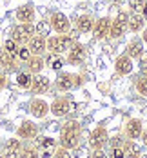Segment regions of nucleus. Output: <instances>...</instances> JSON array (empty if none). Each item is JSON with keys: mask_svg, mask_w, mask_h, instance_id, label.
I'll return each mask as SVG.
<instances>
[{"mask_svg": "<svg viewBox=\"0 0 147 158\" xmlns=\"http://www.w3.org/2000/svg\"><path fill=\"white\" fill-rule=\"evenodd\" d=\"M134 87H136V91H138L142 96H147V77L145 75H140V77L136 78Z\"/></svg>", "mask_w": 147, "mask_h": 158, "instance_id": "29", "label": "nucleus"}, {"mask_svg": "<svg viewBox=\"0 0 147 158\" xmlns=\"http://www.w3.org/2000/svg\"><path fill=\"white\" fill-rule=\"evenodd\" d=\"M56 143H58V140H55V138H51V136H40L36 147H38L40 151L51 153V151H55V149H56Z\"/></svg>", "mask_w": 147, "mask_h": 158, "instance_id": "26", "label": "nucleus"}, {"mask_svg": "<svg viewBox=\"0 0 147 158\" xmlns=\"http://www.w3.org/2000/svg\"><path fill=\"white\" fill-rule=\"evenodd\" d=\"M145 29V16L142 13H129L127 20V31L131 33H140Z\"/></svg>", "mask_w": 147, "mask_h": 158, "instance_id": "20", "label": "nucleus"}, {"mask_svg": "<svg viewBox=\"0 0 147 158\" xmlns=\"http://www.w3.org/2000/svg\"><path fill=\"white\" fill-rule=\"evenodd\" d=\"M15 18L18 24H33L35 18H36V11H35V6L33 4H22L18 6L15 11Z\"/></svg>", "mask_w": 147, "mask_h": 158, "instance_id": "12", "label": "nucleus"}, {"mask_svg": "<svg viewBox=\"0 0 147 158\" xmlns=\"http://www.w3.org/2000/svg\"><path fill=\"white\" fill-rule=\"evenodd\" d=\"M18 158H42V155H40V149H38L36 145L27 143V145L22 147V151H20Z\"/></svg>", "mask_w": 147, "mask_h": 158, "instance_id": "27", "label": "nucleus"}, {"mask_svg": "<svg viewBox=\"0 0 147 158\" xmlns=\"http://www.w3.org/2000/svg\"><path fill=\"white\" fill-rule=\"evenodd\" d=\"M64 64H65V60L60 55H51V56H49V67H51L53 71H62Z\"/></svg>", "mask_w": 147, "mask_h": 158, "instance_id": "28", "label": "nucleus"}, {"mask_svg": "<svg viewBox=\"0 0 147 158\" xmlns=\"http://www.w3.org/2000/svg\"><path fill=\"white\" fill-rule=\"evenodd\" d=\"M75 44L73 36L67 35H55V36H47V51L51 55H64L69 51V48Z\"/></svg>", "mask_w": 147, "mask_h": 158, "instance_id": "3", "label": "nucleus"}, {"mask_svg": "<svg viewBox=\"0 0 147 158\" xmlns=\"http://www.w3.org/2000/svg\"><path fill=\"white\" fill-rule=\"evenodd\" d=\"M82 138V126L76 120H69L65 122L62 129H60V135H58V145L64 147L67 151H73L78 147Z\"/></svg>", "mask_w": 147, "mask_h": 158, "instance_id": "1", "label": "nucleus"}, {"mask_svg": "<svg viewBox=\"0 0 147 158\" xmlns=\"http://www.w3.org/2000/svg\"><path fill=\"white\" fill-rule=\"evenodd\" d=\"M127 6H129L131 13H142L147 4L145 0H127Z\"/></svg>", "mask_w": 147, "mask_h": 158, "instance_id": "30", "label": "nucleus"}, {"mask_svg": "<svg viewBox=\"0 0 147 158\" xmlns=\"http://www.w3.org/2000/svg\"><path fill=\"white\" fill-rule=\"evenodd\" d=\"M144 53H145V49H144V40H138V38L131 40L129 44H127V48H125V55H127L129 58H133V60H142Z\"/></svg>", "mask_w": 147, "mask_h": 158, "instance_id": "19", "label": "nucleus"}, {"mask_svg": "<svg viewBox=\"0 0 147 158\" xmlns=\"http://www.w3.org/2000/svg\"><path fill=\"white\" fill-rule=\"evenodd\" d=\"M91 33H93V38L95 40L107 38L109 33H111V18L109 16H102V18L95 20V26H93V31Z\"/></svg>", "mask_w": 147, "mask_h": 158, "instance_id": "13", "label": "nucleus"}, {"mask_svg": "<svg viewBox=\"0 0 147 158\" xmlns=\"http://www.w3.org/2000/svg\"><path fill=\"white\" fill-rule=\"evenodd\" d=\"M38 136V126L33 120H22L16 127V138L22 142H31Z\"/></svg>", "mask_w": 147, "mask_h": 158, "instance_id": "9", "label": "nucleus"}, {"mask_svg": "<svg viewBox=\"0 0 147 158\" xmlns=\"http://www.w3.org/2000/svg\"><path fill=\"white\" fill-rule=\"evenodd\" d=\"M49 26L51 31H55V35H67L71 31V22L65 13L62 11H53L49 16Z\"/></svg>", "mask_w": 147, "mask_h": 158, "instance_id": "5", "label": "nucleus"}, {"mask_svg": "<svg viewBox=\"0 0 147 158\" xmlns=\"http://www.w3.org/2000/svg\"><path fill=\"white\" fill-rule=\"evenodd\" d=\"M142 40H144V42L147 44V26H145V29L142 31Z\"/></svg>", "mask_w": 147, "mask_h": 158, "instance_id": "40", "label": "nucleus"}, {"mask_svg": "<svg viewBox=\"0 0 147 158\" xmlns=\"http://www.w3.org/2000/svg\"><path fill=\"white\" fill-rule=\"evenodd\" d=\"M140 138H142V143L147 147V129H144V133H142V136H140Z\"/></svg>", "mask_w": 147, "mask_h": 158, "instance_id": "39", "label": "nucleus"}, {"mask_svg": "<svg viewBox=\"0 0 147 158\" xmlns=\"http://www.w3.org/2000/svg\"><path fill=\"white\" fill-rule=\"evenodd\" d=\"M67 56H65V62L71 64V65H80L84 60H85V55H87V51H85V46L80 44V42H75L69 51L65 53Z\"/></svg>", "mask_w": 147, "mask_h": 158, "instance_id": "11", "label": "nucleus"}, {"mask_svg": "<svg viewBox=\"0 0 147 158\" xmlns=\"http://www.w3.org/2000/svg\"><path fill=\"white\" fill-rule=\"evenodd\" d=\"M93 26H95V18L87 13H84L76 18V29L82 33V35H87V33L93 31Z\"/></svg>", "mask_w": 147, "mask_h": 158, "instance_id": "22", "label": "nucleus"}, {"mask_svg": "<svg viewBox=\"0 0 147 158\" xmlns=\"http://www.w3.org/2000/svg\"><path fill=\"white\" fill-rule=\"evenodd\" d=\"M35 35H36L35 24H16L11 29V36L9 38H13L18 46H27V42Z\"/></svg>", "mask_w": 147, "mask_h": 158, "instance_id": "4", "label": "nucleus"}, {"mask_svg": "<svg viewBox=\"0 0 147 158\" xmlns=\"http://www.w3.org/2000/svg\"><path fill=\"white\" fill-rule=\"evenodd\" d=\"M2 48L6 49L7 53H11V55H15V56H16V51H18V48H20V46L16 44L13 38H7V40L4 42V46H2Z\"/></svg>", "mask_w": 147, "mask_h": 158, "instance_id": "32", "label": "nucleus"}, {"mask_svg": "<svg viewBox=\"0 0 147 158\" xmlns=\"http://www.w3.org/2000/svg\"><path fill=\"white\" fill-rule=\"evenodd\" d=\"M145 4H147V0H145Z\"/></svg>", "mask_w": 147, "mask_h": 158, "instance_id": "41", "label": "nucleus"}, {"mask_svg": "<svg viewBox=\"0 0 147 158\" xmlns=\"http://www.w3.org/2000/svg\"><path fill=\"white\" fill-rule=\"evenodd\" d=\"M16 85L18 87H22V89H29L31 87V82H33V75L29 73V71H18L16 73Z\"/></svg>", "mask_w": 147, "mask_h": 158, "instance_id": "25", "label": "nucleus"}, {"mask_svg": "<svg viewBox=\"0 0 147 158\" xmlns=\"http://www.w3.org/2000/svg\"><path fill=\"white\" fill-rule=\"evenodd\" d=\"M6 84H7L6 75H4V73H0V89H4V87H6Z\"/></svg>", "mask_w": 147, "mask_h": 158, "instance_id": "38", "label": "nucleus"}, {"mask_svg": "<svg viewBox=\"0 0 147 158\" xmlns=\"http://www.w3.org/2000/svg\"><path fill=\"white\" fill-rule=\"evenodd\" d=\"M24 142L20 138H7L4 143V158H18Z\"/></svg>", "mask_w": 147, "mask_h": 158, "instance_id": "18", "label": "nucleus"}, {"mask_svg": "<svg viewBox=\"0 0 147 158\" xmlns=\"http://www.w3.org/2000/svg\"><path fill=\"white\" fill-rule=\"evenodd\" d=\"M27 111H29V114H31L33 118L42 120V118H46V116L49 114V104L44 100V98L35 96V98L29 100V104H27Z\"/></svg>", "mask_w": 147, "mask_h": 158, "instance_id": "10", "label": "nucleus"}, {"mask_svg": "<svg viewBox=\"0 0 147 158\" xmlns=\"http://www.w3.org/2000/svg\"><path fill=\"white\" fill-rule=\"evenodd\" d=\"M31 56H33V55H31V51H29L27 46H20L18 51H16V58H18L20 62H27Z\"/></svg>", "mask_w": 147, "mask_h": 158, "instance_id": "31", "label": "nucleus"}, {"mask_svg": "<svg viewBox=\"0 0 147 158\" xmlns=\"http://www.w3.org/2000/svg\"><path fill=\"white\" fill-rule=\"evenodd\" d=\"M53 158H71V153L67 151V149H64V147H56L55 151H53Z\"/></svg>", "mask_w": 147, "mask_h": 158, "instance_id": "34", "label": "nucleus"}, {"mask_svg": "<svg viewBox=\"0 0 147 158\" xmlns=\"http://www.w3.org/2000/svg\"><path fill=\"white\" fill-rule=\"evenodd\" d=\"M109 138H111V136H109L107 127L98 126L91 131V135H89V138H87V143H89L91 151H95V149H104V147L109 143Z\"/></svg>", "mask_w": 147, "mask_h": 158, "instance_id": "6", "label": "nucleus"}, {"mask_svg": "<svg viewBox=\"0 0 147 158\" xmlns=\"http://www.w3.org/2000/svg\"><path fill=\"white\" fill-rule=\"evenodd\" d=\"M49 87H51V78L46 77V75H33V82H31V87H29V91H31L33 95H44V93H47Z\"/></svg>", "mask_w": 147, "mask_h": 158, "instance_id": "14", "label": "nucleus"}, {"mask_svg": "<svg viewBox=\"0 0 147 158\" xmlns=\"http://www.w3.org/2000/svg\"><path fill=\"white\" fill-rule=\"evenodd\" d=\"M89 158H109V156H107V153L104 149H95V151L89 153Z\"/></svg>", "mask_w": 147, "mask_h": 158, "instance_id": "36", "label": "nucleus"}, {"mask_svg": "<svg viewBox=\"0 0 147 158\" xmlns=\"http://www.w3.org/2000/svg\"><path fill=\"white\" fill-rule=\"evenodd\" d=\"M16 58L15 55H11V53H7L4 48H0V65L6 69V71H13L16 67Z\"/></svg>", "mask_w": 147, "mask_h": 158, "instance_id": "23", "label": "nucleus"}, {"mask_svg": "<svg viewBox=\"0 0 147 158\" xmlns=\"http://www.w3.org/2000/svg\"><path fill=\"white\" fill-rule=\"evenodd\" d=\"M140 158H142V156H140Z\"/></svg>", "mask_w": 147, "mask_h": 158, "instance_id": "42", "label": "nucleus"}, {"mask_svg": "<svg viewBox=\"0 0 147 158\" xmlns=\"http://www.w3.org/2000/svg\"><path fill=\"white\" fill-rule=\"evenodd\" d=\"M84 78L78 73H69V71H58L56 78H55V87L60 91V93H69V91H75L82 87Z\"/></svg>", "mask_w": 147, "mask_h": 158, "instance_id": "2", "label": "nucleus"}, {"mask_svg": "<svg viewBox=\"0 0 147 158\" xmlns=\"http://www.w3.org/2000/svg\"><path fill=\"white\" fill-rule=\"evenodd\" d=\"M142 133H144V124H142L140 118H129V120L125 122V136H127L129 140L140 138Z\"/></svg>", "mask_w": 147, "mask_h": 158, "instance_id": "17", "label": "nucleus"}, {"mask_svg": "<svg viewBox=\"0 0 147 158\" xmlns=\"http://www.w3.org/2000/svg\"><path fill=\"white\" fill-rule=\"evenodd\" d=\"M71 111H73V104H71V100L67 96H58L49 104V113L53 116H56V118H64Z\"/></svg>", "mask_w": 147, "mask_h": 158, "instance_id": "7", "label": "nucleus"}, {"mask_svg": "<svg viewBox=\"0 0 147 158\" xmlns=\"http://www.w3.org/2000/svg\"><path fill=\"white\" fill-rule=\"evenodd\" d=\"M122 147H124L125 158H140L142 156V149H140V145L134 142V140H125Z\"/></svg>", "mask_w": 147, "mask_h": 158, "instance_id": "24", "label": "nucleus"}, {"mask_svg": "<svg viewBox=\"0 0 147 158\" xmlns=\"http://www.w3.org/2000/svg\"><path fill=\"white\" fill-rule=\"evenodd\" d=\"M127 20H129V13L127 11H118L116 16L111 20V33H109V36L111 38L124 36L125 31H127Z\"/></svg>", "mask_w": 147, "mask_h": 158, "instance_id": "8", "label": "nucleus"}, {"mask_svg": "<svg viewBox=\"0 0 147 158\" xmlns=\"http://www.w3.org/2000/svg\"><path fill=\"white\" fill-rule=\"evenodd\" d=\"M138 67H140V75H145L147 77V58H142Z\"/></svg>", "mask_w": 147, "mask_h": 158, "instance_id": "37", "label": "nucleus"}, {"mask_svg": "<svg viewBox=\"0 0 147 158\" xmlns=\"http://www.w3.org/2000/svg\"><path fill=\"white\" fill-rule=\"evenodd\" d=\"M35 29H36V35L49 36L47 33H49V29H51V26H49V22H38V24L35 26Z\"/></svg>", "mask_w": 147, "mask_h": 158, "instance_id": "33", "label": "nucleus"}, {"mask_svg": "<svg viewBox=\"0 0 147 158\" xmlns=\"http://www.w3.org/2000/svg\"><path fill=\"white\" fill-rule=\"evenodd\" d=\"M27 48H29V51H31V55L44 56V55H46V51H47V36L35 35L31 40L27 42Z\"/></svg>", "mask_w": 147, "mask_h": 158, "instance_id": "16", "label": "nucleus"}, {"mask_svg": "<svg viewBox=\"0 0 147 158\" xmlns=\"http://www.w3.org/2000/svg\"><path fill=\"white\" fill-rule=\"evenodd\" d=\"M133 69H134L133 58H129L125 53H122V55L116 56V60H114V71H116V75L125 77V75H131L133 73Z\"/></svg>", "mask_w": 147, "mask_h": 158, "instance_id": "15", "label": "nucleus"}, {"mask_svg": "<svg viewBox=\"0 0 147 158\" xmlns=\"http://www.w3.org/2000/svg\"><path fill=\"white\" fill-rule=\"evenodd\" d=\"M26 65H27L26 71H29L31 75H40V73L44 71V67H46V58H44V56H36V55H33L31 58L26 62Z\"/></svg>", "mask_w": 147, "mask_h": 158, "instance_id": "21", "label": "nucleus"}, {"mask_svg": "<svg viewBox=\"0 0 147 158\" xmlns=\"http://www.w3.org/2000/svg\"><path fill=\"white\" fill-rule=\"evenodd\" d=\"M111 158H125L124 147H122V145H113V147H111Z\"/></svg>", "mask_w": 147, "mask_h": 158, "instance_id": "35", "label": "nucleus"}]
</instances>
